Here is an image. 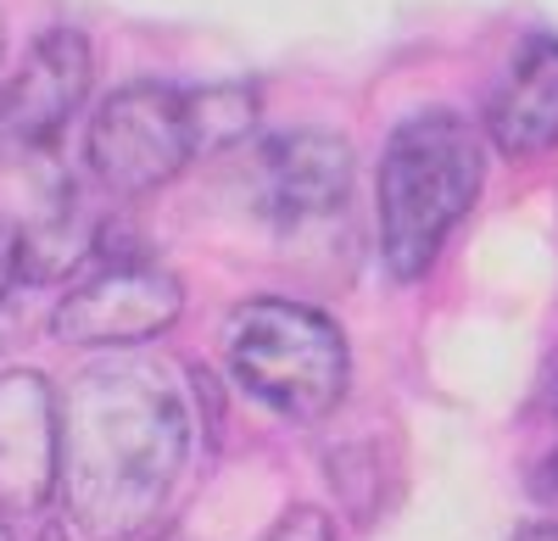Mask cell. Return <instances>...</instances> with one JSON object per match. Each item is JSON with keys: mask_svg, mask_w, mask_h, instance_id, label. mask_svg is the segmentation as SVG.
<instances>
[{"mask_svg": "<svg viewBox=\"0 0 558 541\" xmlns=\"http://www.w3.org/2000/svg\"><path fill=\"white\" fill-rule=\"evenodd\" d=\"M531 485L542 491V497H558V453H553V458L536 469V480H531Z\"/></svg>", "mask_w": 558, "mask_h": 541, "instance_id": "4fadbf2b", "label": "cell"}, {"mask_svg": "<svg viewBox=\"0 0 558 541\" xmlns=\"http://www.w3.org/2000/svg\"><path fill=\"white\" fill-rule=\"evenodd\" d=\"M39 541H78V536H73V530H68V525H51V530H45V536H39Z\"/></svg>", "mask_w": 558, "mask_h": 541, "instance_id": "2e32d148", "label": "cell"}, {"mask_svg": "<svg viewBox=\"0 0 558 541\" xmlns=\"http://www.w3.org/2000/svg\"><path fill=\"white\" fill-rule=\"evenodd\" d=\"M23 274H17V230H7L0 223V302H7V291L17 285Z\"/></svg>", "mask_w": 558, "mask_h": 541, "instance_id": "7c38bea8", "label": "cell"}, {"mask_svg": "<svg viewBox=\"0 0 558 541\" xmlns=\"http://www.w3.org/2000/svg\"><path fill=\"white\" fill-rule=\"evenodd\" d=\"M229 374L246 396L279 419H324L341 408L347 380H352V352L330 312L286 302V296H257L235 307L223 335Z\"/></svg>", "mask_w": 558, "mask_h": 541, "instance_id": "3957f363", "label": "cell"}, {"mask_svg": "<svg viewBox=\"0 0 558 541\" xmlns=\"http://www.w3.org/2000/svg\"><path fill=\"white\" fill-rule=\"evenodd\" d=\"M89 78H96V51L78 28H45L23 67L0 89V140H12L23 151L51 146L68 128V118L84 107Z\"/></svg>", "mask_w": 558, "mask_h": 541, "instance_id": "8992f818", "label": "cell"}, {"mask_svg": "<svg viewBox=\"0 0 558 541\" xmlns=\"http://www.w3.org/2000/svg\"><path fill=\"white\" fill-rule=\"evenodd\" d=\"M62 491V402L34 369L0 374V508L34 514Z\"/></svg>", "mask_w": 558, "mask_h": 541, "instance_id": "52a82bcc", "label": "cell"}, {"mask_svg": "<svg viewBox=\"0 0 558 541\" xmlns=\"http://www.w3.org/2000/svg\"><path fill=\"white\" fill-rule=\"evenodd\" d=\"M202 151L196 101L173 84H123L101 101L89 123V173L101 179L112 196H151L191 168Z\"/></svg>", "mask_w": 558, "mask_h": 541, "instance_id": "277c9868", "label": "cell"}, {"mask_svg": "<svg viewBox=\"0 0 558 541\" xmlns=\"http://www.w3.org/2000/svg\"><path fill=\"white\" fill-rule=\"evenodd\" d=\"M196 101V128H202V151L241 140V134L257 123V96L246 84H218V89H191Z\"/></svg>", "mask_w": 558, "mask_h": 541, "instance_id": "30bf717a", "label": "cell"}, {"mask_svg": "<svg viewBox=\"0 0 558 541\" xmlns=\"http://www.w3.org/2000/svg\"><path fill=\"white\" fill-rule=\"evenodd\" d=\"M486 134L508 157H542L558 146V39H525L486 107Z\"/></svg>", "mask_w": 558, "mask_h": 541, "instance_id": "9c48e42d", "label": "cell"}, {"mask_svg": "<svg viewBox=\"0 0 558 541\" xmlns=\"http://www.w3.org/2000/svg\"><path fill=\"white\" fill-rule=\"evenodd\" d=\"M184 285L157 262H112L84 280L51 312V335L62 346H140L179 324Z\"/></svg>", "mask_w": 558, "mask_h": 541, "instance_id": "5b68a950", "label": "cell"}, {"mask_svg": "<svg viewBox=\"0 0 558 541\" xmlns=\"http://www.w3.org/2000/svg\"><path fill=\"white\" fill-rule=\"evenodd\" d=\"M257 541H336V525H330V514H318V508H286L279 514Z\"/></svg>", "mask_w": 558, "mask_h": 541, "instance_id": "8fae6325", "label": "cell"}, {"mask_svg": "<svg viewBox=\"0 0 558 541\" xmlns=\"http://www.w3.org/2000/svg\"><path fill=\"white\" fill-rule=\"evenodd\" d=\"M352 140L336 128H291L274 134L257 157V190L279 218H313L347 201L352 190Z\"/></svg>", "mask_w": 558, "mask_h": 541, "instance_id": "ba28073f", "label": "cell"}, {"mask_svg": "<svg viewBox=\"0 0 558 541\" xmlns=\"http://www.w3.org/2000/svg\"><path fill=\"white\" fill-rule=\"evenodd\" d=\"M0 51H7V28H0Z\"/></svg>", "mask_w": 558, "mask_h": 541, "instance_id": "ac0fdd59", "label": "cell"}, {"mask_svg": "<svg viewBox=\"0 0 558 541\" xmlns=\"http://www.w3.org/2000/svg\"><path fill=\"white\" fill-rule=\"evenodd\" d=\"M514 541H558V525H525Z\"/></svg>", "mask_w": 558, "mask_h": 541, "instance_id": "5bb4252c", "label": "cell"}, {"mask_svg": "<svg viewBox=\"0 0 558 541\" xmlns=\"http://www.w3.org/2000/svg\"><path fill=\"white\" fill-rule=\"evenodd\" d=\"M481 179L486 157L470 118L430 107L391 128L375 207H380V257L397 280H425L436 268L458 218L475 207Z\"/></svg>", "mask_w": 558, "mask_h": 541, "instance_id": "7a4b0ae2", "label": "cell"}, {"mask_svg": "<svg viewBox=\"0 0 558 541\" xmlns=\"http://www.w3.org/2000/svg\"><path fill=\"white\" fill-rule=\"evenodd\" d=\"M184 458L179 385L140 357L89 364L62 408V525L78 541H146Z\"/></svg>", "mask_w": 558, "mask_h": 541, "instance_id": "6da1fadb", "label": "cell"}, {"mask_svg": "<svg viewBox=\"0 0 558 541\" xmlns=\"http://www.w3.org/2000/svg\"><path fill=\"white\" fill-rule=\"evenodd\" d=\"M146 541H196V536H191V530H179V525H173V530H157V536H146Z\"/></svg>", "mask_w": 558, "mask_h": 541, "instance_id": "9a60e30c", "label": "cell"}, {"mask_svg": "<svg viewBox=\"0 0 558 541\" xmlns=\"http://www.w3.org/2000/svg\"><path fill=\"white\" fill-rule=\"evenodd\" d=\"M0 541H17V536H12V525H0Z\"/></svg>", "mask_w": 558, "mask_h": 541, "instance_id": "e0dca14e", "label": "cell"}]
</instances>
